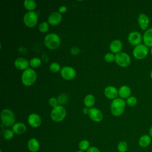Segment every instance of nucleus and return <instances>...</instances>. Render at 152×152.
<instances>
[{
	"label": "nucleus",
	"mask_w": 152,
	"mask_h": 152,
	"mask_svg": "<svg viewBox=\"0 0 152 152\" xmlns=\"http://www.w3.org/2000/svg\"><path fill=\"white\" fill-rule=\"evenodd\" d=\"M126 101L121 98H116L113 100L110 103V112L115 116H121L126 106Z\"/></svg>",
	"instance_id": "nucleus-1"
},
{
	"label": "nucleus",
	"mask_w": 152,
	"mask_h": 152,
	"mask_svg": "<svg viewBox=\"0 0 152 152\" xmlns=\"http://www.w3.org/2000/svg\"><path fill=\"white\" fill-rule=\"evenodd\" d=\"M37 79L36 71L31 68H28L24 70L21 77L22 84L27 87L31 86L34 84Z\"/></svg>",
	"instance_id": "nucleus-2"
},
{
	"label": "nucleus",
	"mask_w": 152,
	"mask_h": 152,
	"mask_svg": "<svg viewBox=\"0 0 152 152\" xmlns=\"http://www.w3.org/2000/svg\"><path fill=\"white\" fill-rule=\"evenodd\" d=\"M44 43L48 49L55 50L61 44V39L57 34L50 33L45 37Z\"/></svg>",
	"instance_id": "nucleus-3"
},
{
	"label": "nucleus",
	"mask_w": 152,
	"mask_h": 152,
	"mask_svg": "<svg viewBox=\"0 0 152 152\" xmlns=\"http://www.w3.org/2000/svg\"><path fill=\"white\" fill-rule=\"evenodd\" d=\"M1 120L5 126H13L15 122V117L13 112L9 109H4L1 112Z\"/></svg>",
	"instance_id": "nucleus-4"
},
{
	"label": "nucleus",
	"mask_w": 152,
	"mask_h": 152,
	"mask_svg": "<svg viewBox=\"0 0 152 152\" xmlns=\"http://www.w3.org/2000/svg\"><path fill=\"white\" fill-rule=\"evenodd\" d=\"M66 115V110L62 105H58L52 109L50 112V118L55 122L62 121Z\"/></svg>",
	"instance_id": "nucleus-5"
},
{
	"label": "nucleus",
	"mask_w": 152,
	"mask_h": 152,
	"mask_svg": "<svg viewBox=\"0 0 152 152\" xmlns=\"http://www.w3.org/2000/svg\"><path fill=\"white\" fill-rule=\"evenodd\" d=\"M149 53V48L141 43L134 47L132 50L133 56L138 60H141L147 57Z\"/></svg>",
	"instance_id": "nucleus-6"
},
{
	"label": "nucleus",
	"mask_w": 152,
	"mask_h": 152,
	"mask_svg": "<svg viewBox=\"0 0 152 152\" xmlns=\"http://www.w3.org/2000/svg\"><path fill=\"white\" fill-rule=\"evenodd\" d=\"M24 24L28 27L31 28L36 26L38 22V14L35 11H27L23 17Z\"/></svg>",
	"instance_id": "nucleus-7"
},
{
	"label": "nucleus",
	"mask_w": 152,
	"mask_h": 152,
	"mask_svg": "<svg viewBox=\"0 0 152 152\" xmlns=\"http://www.w3.org/2000/svg\"><path fill=\"white\" fill-rule=\"evenodd\" d=\"M115 62L116 64L122 68L128 67L131 62L130 56L126 52H121L115 55Z\"/></svg>",
	"instance_id": "nucleus-8"
},
{
	"label": "nucleus",
	"mask_w": 152,
	"mask_h": 152,
	"mask_svg": "<svg viewBox=\"0 0 152 152\" xmlns=\"http://www.w3.org/2000/svg\"><path fill=\"white\" fill-rule=\"evenodd\" d=\"M60 74L62 78L64 80H71L75 77L77 72L75 68L72 66H64L61 68Z\"/></svg>",
	"instance_id": "nucleus-9"
},
{
	"label": "nucleus",
	"mask_w": 152,
	"mask_h": 152,
	"mask_svg": "<svg viewBox=\"0 0 152 152\" xmlns=\"http://www.w3.org/2000/svg\"><path fill=\"white\" fill-rule=\"evenodd\" d=\"M128 41L132 46H136L141 44L142 36L137 31H133L129 33L128 36Z\"/></svg>",
	"instance_id": "nucleus-10"
},
{
	"label": "nucleus",
	"mask_w": 152,
	"mask_h": 152,
	"mask_svg": "<svg viewBox=\"0 0 152 152\" xmlns=\"http://www.w3.org/2000/svg\"><path fill=\"white\" fill-rule=\"evenodd\" d=\"M137 21L139 27L142 30L145 31L148 28L150 20L149 17L147 14L144 13L139 14L137 18Z\"/></svg>",
	"instance_id": "nucleus-11"
},
{
	"label": "nucleus",
	"mask_w": 152,
	"mask_h": 152,
	"mask_svg": "<svg viewBox=\"0 0 152 152\" xmlns=\"http://www.w3.org/2000/svg\"><path fill=\"white\" fill-rule=\"evenodd\" d=\"M88 115L90 119L95 122H100L103 118L102 112L96 107L89 108Z\"/></svg>",
	"instance_id": "nucleus-12"
},
{
	"label": "nucleus",
	"mask_w": 152,
	"mask_h": 152,
	"mask_svg": "<svg viewBox=\"0 0 152 152\" xmlns=\"http://www.w3.org/2000/svg\"><path fill=\"white\" fill-rule=\"evenodd\" d=\"M27 122L31 127L36 128L40 126L42 124V119L38 114L33 113L28 115Z\"/></svg>",
	"instance_id": "nucleus-13"
},
{
	"label": "nucleus",
	"mask_w": 152,
	"mask_h": 152,
	"mask_svg": "<svg viewBox=\"0 0 152 152\" xmlns=\"http://www.w3.org/2000/svg\"><path fill=\"white\" fill-rule=\"evenodd\" d=\"M62 20V16L61 13L57 11L52 12L48 18V23L49 24L55 26L61 23Z\"/></svg>",
	"instance_id": "nucleus-14"
},
{
	"label": "nucleus",
	"mask_w": 152,
	"mask_h": 152,
	"mask_svg": "<svg viewBox=\"0 0 152 152\" xmlns=\"http://www.w3.org/2000/svg\"><path fill=\"white\" fill-rule=\"evenodd\" d=\"M104 94L106 98L113 100L117 98L118 96V90L114 86H109L104 88Z\"/></svg>",
	"instance_id": "nucleus-15"
},
{
	"label": "nucleus",
	"mask_w": 152,
	"mask_h": 152,
	"mask_svg": "<svg viewBox=\"0 0 152 152\" xmlns=\"http://www.w3.org/2000/svg\"><path fill=\"white\" fill-rule=\"evenodd\" d=\"M14 64L17 69L24 71L28 68L30 62L27 59L24 58H18L14 61Z\"/></svg>",
	"instance_id": "nucleus-16"
},
{
	"label": "nucleus",
	"mask_w": 152,
	"mask_h": 152,
	"mask_svg": "<svg viewBox=\"0 0 152 152\" xmlns=\"http://www.w3.org/2000/svg\"><path fill=\"white\" fill-rule=\"evenodd\" d=\"M122 47V42L119 39H115L112 40L109 45V49L110 52L115 55L121 52Z\"/></svg>",
	"instance_id": "nucleus-17"
},
{
	"label": "nucleus",
	"mask_w": 152,
	"mask_h": 152,
	"mask_svg": "<svg viewBox=\"0 0 152 152\" xmlns=\"http://www.w3.org/2000/svg\"><path fill=\"white\" fill-rule=\"evenodd\" d=\"M142 41L145 45L148 48L152 47V27L148 28L143 34Z\"/></svg>",
	"instance_id": "nucleus-18"
},
{
	"label": "nucleus",
	"mask_w": 152,
	"mask_h": 152,
	"mask_svg": "<svg viewBox=\"0 0 152 152\" xmlns=\"http://www.w3.org/2000/svg\"><path fill=\"white\" fill-rule=\"evenodd\" d=\"M131 89L126 85L122 86L118 90V96L122 99H128L129 96H131Z\"/></svg>",
	"instance_id": "nucleus-19"
},
{
	"label": "nucleus",
	"mask_w": 152,
	"mask_h": 152,
	"mask_svg": "<svg viewBox=\"0 0 152 152\" xmlns=\"http://www.w3.org/2000/svg\"><path fill=\"white\" fill-rule=\"evenodd\" d=\"M27 148L31 152H37L40 148V143L36 138H31L28 141Z\"/></svg>",
	"instance_id": "nucleus-20"
},
{
	"label": "nucleus",
	"mask_w": 152,
	"mask_h": 152,
	"mask_svg": "<svg viewBox=\"0 0 152 152\" xmlns=\"http://www.w3.org/2000/svg\"><path fill=\"white\" fill-rule=\"evenodd\" d=\"M27 129L26 125L23 122L15 123L12 126V130L14 134L17 135H21L24 134Z\"/></svg>",
	"instance_id": "nucleus-21"
},
{
	"label": "nucleus",
	"mask_w": 152,
	"mask_h": 152,
	"mask_svg": "<svg viewBox=\"0 0 152 152\" xmlns=\"http://www.w3.org/2000/svg\"><path fill=\"white\" fill-rule=\"evenodd\" d=\"M151 142V137L148 134H144L140 137L138 140V144L141 147L146 148L148 147Z\"/></svg>",
	"instance_id": "nucleus-22"
},
{
	"label": "nucleus",
	"mask_w": 152,
	"mask_h": 152,
	"mask_svg": "<svg viewBox=\"0 0 152 152\" xmlns=\"http://www.w3.org/2000/svg\"><path fill=\"white\" fill-rule=\"evenodd\" d=\"M83 103L86 107L88 108L93 107L96 103V98L93 94H88L84 97Z\"/></svg>",
	"instance_id": "nucleus-23"
},
{
	"label": "nucleus",
	"mask_w": 152,
	"mask_h": 152,
	"mask_svg": "<svg viewBox=\"0 0 152 152\" xmlns=\"http://www.w3.org/2000/svg\"><path fill=\"white\" fill-rule=\"evenodd\" d=\"M23 5L28 11H34L36 8V2L34 0H25Z\"/></svg>",
	"instance_id": "nucleus-24"
},
{
	"label": "nucleus",
	"mask_w": 152,
	"mask_h": 152,
	"mask_svg": "<svg viewBox=\"0 0 152 152\" xmlns=\"http://www.w3.org/2000/svg\"><path fill=\"white\" fill-rule=\"evenodd\" d=\"M90 144L88 140H82L79 142L78 148H79L80 150L85 151H87L90 147Z\"/></svg>",
	"instance_id": "nucleus-25"
},
{
	"label": "nucleus",
	"mask_w": 152,
	"mask_h": 152,
	"mask_svg": "<svg viewBox=\"0 0 152 152\" xmlns=\"http://www.w3.org/2000/svg\"><path fill=\"white\" fill-rule=\"evenodd\" d=\"M30 65L33 68H36L39 67L42 64V60L38 57H34L31 58L30 61Z\"/></svg>",
	"instance_id": "nucleus-26"
},
{
	"label": "nucleus",
	"mask_w": 152,
	"mask_h": 152,
	"mask_svg": "<svg viewBox=\"0 0 152 152\" xmlns=\"http://www.w3.org/2000/svg\"><path fill=\"white\" fill-rule=\"evenodd\" d=\"M128 143L124 141L119 142L117 145V150L118 152H126L128 150Z\"/></svg>",
	"instance_id": "nucleus-27"
},
{
	"label": "nucleus",
	"mask_w": 152,
	"mask_h": 152,
	"mask_svg": "<svg viewBox=\"0 0 152 152\" xmlns=\"http://www.w3.org/2000/svg\"><path fill=\"white\" fill-rule=\"evenodd\" d=\"M49 23L46 21H43L40 23L38 26V29L39 31L42 33H46L49 30Z\"/></svg>",
	"instance_id": "nucleus-28"
},
{
	"label": "nucleus",
	"mask_w": 152,
	"mask_h": 152,
	"mask_svg": "<svg viewBox=\"0 0 152 152\" xmlns=\"http://www.w3.org/2000/svg\"><path fill=\"white\" fill-rule=\"evenodd\" d=\"M49 69L52 72L56 73L59 71H61V65L57 62H52L49 65Z\"/></svg>",
	"instance_id": "nucleus-29"
},
{
	"label": "nucleus",
	"mask_w": 152,
	"mask_h": 152,
	"mask_svg": "<svg viewBox=\"0 0 152 152\" xmlns=\"http://www.w3.org/2000/svg\"><path fill=\"white\" fill-rule=\"evenodd\" d=\"M137 99L133 96H129L128 99L126 100V103L127 105H128L130 107H134L137 105Z\"/></svg>",
	"instance_id": "nucleus-30"
},
{
	"label": "nucleus",
	"mask_w": 152,
	"mask_h": 152,
	"mask_svg": "<svg viewBox=\"0 0 152 152\" xmlns=\"http://www.w3.org/2000/svg\"><path fill=\"white\" fill-rule=\"evenodd\" d=\"M104 59L108 63H112L115 60V55L112 52L107 53L104 56Z\"/></svg>",
	"instance_id": "nucleus-31"
},
{
	"label": "nucleus",
	"mask_w": 152,
	"mask_h": 152,
	"mask_svg": "<svg viewBox=\"0 0 152 152\" xmlns=\"http://www.w3.org/2000/svg\"><path fill=\"white\" fill-rule=\"evenodd\" d=\"M57 99L59 105L62 106L63 104H65V103H67L68 100V96L65 94H62L58 96Z\"/></svg>",
	"instance_id": "nucleus-32"
},
{
	"label": "nucleus",
	"mask_w": 152,
	"mask_h": 152,
	"mask_svg": "<svg viewBox=\"0 0 152 152\" xmlns=\"http://www.w3.org/2000/svg\"><path fill=\"white\" fill-rule=\"evenodd\" d=\"M14 135V132L12 129H7L3 134L4 138L7 140H11Z\"/></svg>",
	"instance_id": "nucleus-33"
},
{
	"label": "nucleus",
	"mask_w": 152,
	"mask_h": 152,
	"mask_svg": "<svg viewBox=\"0 0 152 152\" xmlns=\"http://www.w3.org/2000/svg\"><path fill=\"white\" fill-rule=\"evenodd\" d=\"M48 103L49 104L50 106H51L52 107L54 108L55 107H56L57 106L59 105V103L58 101V99L55 97H50L49 100H48Z\"/></svg>",
	"instance_id": "nucleus-34"
},
{
	"label": "nucleus",
	"mask_w": 152,
	"mask_h": 152,
	"mask_svg": "<svg viewBox=\"0 0 152 152\" xmlns=\"http://www.w3.org/2000/svg\"><path fill=\"white\" fill-rule=\"evenodd\" d=\"M69 52L72 55H77L80 53V49L78 47L74 46L69 49Z\"/></svg>",
	"instance_id": "nucleus-35"
},
{
	"label": "nucleus",
	"mask_w": 152,
	"mask_h": 152,
	"mask_svg": "<svg viewBox=\"0 0 152 152\" xmlns=\"http://www.w3.org/2000/svg\"><path fill=\"white\" fill-rule=\"evenodd\" d=\"M86 152H101V151L97 147L94 146H91L86 151Z\"/></svg>",
	"instance_id": "nucleus-36"
},
{
	"label": "nucleus",
	"mask_w": 152,
	"mask_h": 152,
	"mask_svg": "<svg viewBox=\"0 0 152 152\" xmlns=\"http://www.w3.org/2000/svg\"><path fill=\"white\" fill-rule=\"evenodd\" d=\"M58 11H59V12L62 14L65 13V12H66L67 7L66 6H64V5L61 6V7H59V8L58 9Z\"/></svg>",
	"instance_id": "nucleus-37"
},
{
	"label": "nucleus",
	"mask_w": 152,
	"mask_h": 152,
	"mask_svg": "<svg viewBox=\"0 0 152 152\" xmlns=\"http://www.w3.org/2000/svg\"><path fill=\"white\" fill-rule=\"evenodd\" d=\"M88 112H89V108L87 107H85L83 109V113L85 115H88Z\"/></svg>",
	"instance_id": "nucleus-38"
},
{
	"label": "nucleus",
	"mask_w": 152,
	"mask_h": 152,
	"mask_svg": "<svg viewBox=\"0 0 152 152\" xmlns=\"http://www.w3.org/2000/svg\"><path fill=\"white\" fill-rule=\"evenodd\" d=\"M149 135L152 138V126L150 127V129H149Z\"/></svg>",
	"instance_id": "nucleus-39"
},
{
	"label": "nucleus",
	"mask_w": 152,
	"mask_h": 152,
	"mask_svg": "<svg viewBox=\"0 0 152 152\" xmlns=\"http://www.w3.org/2000/svg\"><path fill=\"white\" fill-rule=\"evenodd\" d=\"M150 77L151 79L152 80V69H151V71H150Z\"/></svg>",
	"instance_id": "nucleus-40"
},
{
	"label": "nucleus",
	"mask_w": 152,
	"mask_h": 152,
	"mask_svg": "<svg viewBox=\"0 0 152 152\" xmlns=\"http://www.w3.org/2000/svg\"><path fill=\"white\" fill-rule=\"evenodd\" d=\"M150 54H151V56H152V47L150 48Z\"/></svg>",
	"instance_id": "nucleus-41"
},
{
	"label": "nucleus",
	"mask_w": 152,
	"mask_h": 152,
	"mask_svg": "<svg viewBox=\"0 0 152 152\" xmlns=\"http://www.w3.org/2000/svg\"><path fill=\"white\" fill-rule=\"evenodd\" d=\"M76 152H84V151H81V150H79V151H77Z\"/></svg>",
	"instance_id": "nucleus-42"
}]
</instances>
